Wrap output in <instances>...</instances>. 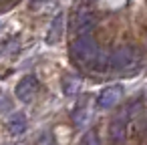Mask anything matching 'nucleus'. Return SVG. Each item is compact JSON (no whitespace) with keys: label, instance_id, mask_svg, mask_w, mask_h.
I'll list each match as a JSON object with an SVG mask.
<instances>
[{"label":"nucleus","instance_id":"obj_12","mask_svg":"<svg viewBox=\"0 0 147 145\" xmlns=\"http://www.w3.org/2000/svg\"><path fill=\"white\" fill-rule=\"evenodd\" d=\"M42 4H47V0H30V8H32V10L40 8Z\"/></svg>","mask_w":147,"mask_h":145},{"label":"nucleus","instance_id":"obj_6","mask_svg":"<svg viewBox=\"0 0 147 145\" xmlns=\"http://www.w3.org/2000/svg\"><path fill=\"white\" fill-rule=\"evenodd\" d=\"M93 28H95V16H93L89 10H81V12L75 16V36L91 34Z\"/></svg>","mask_w":147,"mask_h":145},{"label":"nucleus","instance_id":"obj_4","mask_svg":"<svg viewBox=\"0 0 147 145\" xmlns=\"http://www.w3.org/2000/svg\"><path fill=\"white\" fill-rule=\"evenodd\" d=\"M119 101H123V87L121 85H111V87H107L99 93L97 107L99 109H111V107L119 105Z\"/></svg>","mask_w":147,"mask_h":145},{"label":"nucleus","instance_id":"obj_1","mask_svg":"<svg viewBox=\"0 0 147 145\" xmlns=\"http://www.w3.org/2000/svg\"><path fill=\"white\" fill-rule=\"evenodd\" d=\"M71 55L75 61L89 65L93 69H109V59L111 53H105L91 34H81L75 36V40L71 42Z\"/></svg>","mask_w":147,"mask_h":145},{"label":"nucleus","instance_id":"obj_2","mask_svg":"<svg viewBox=\"0 0 147 145\" xmlns=\"http://www.w3.org/2000/svg\"><path fill=\"white\" fill-rule=\"evenodd\" d=\"M38 89H40L38 79H36L34 75H26V77H22V79L18 81V85H16V97H18V101H22V103H30V101L36 97Z\"/></svg>","mask_w":147,"mask_h":145},{"label":"nucleus","instance_id":"obj_8","mask_svg":"<svg viewBox=\"0 0 147 145\" xmlns=\"http://www.w3.org/2000/svg\"><path fill=\"white\" fill-rule=\"evenodd\" d=\"M63 32V14H59L55 20H53V26L49 30V42H57L59 34Z\"/></svg>","mask_w":147,"mask_h":145},{"label":"nucleus","instance_id":"obj_10","mask_svg":"<svg viewBox=\"0 0 147 145\" xmlns=\"http://www.w3.org/2000/svg\"><path fill=\"white\" fill-rule=\"evenodd\" d=\"M2 51H4V55H16V53L20 51V42L12 38V40H8V42L4 45V49H2Z\"/></svg>","mask_w":147,"mask_h":145},{"label":"nucleus","instance_id":"obj_11","mask_svg":"<svg viewBox=\"0 0 147 145\" xmlns=\"http://www.w3.org/2000/svg\"><path fill=\"white\" fill-rule=\"evenodd\" d=\"M83 145H99L97 133H95V131H89V133L83 137Z\"/></svg>","mask_w":147,"mask_h":145},{"label":"nucleus","instance_id":"obj_5","mask_svg":"<svg viewBox=\"0 0 147 145\" xmlns=\"http://www.w3.org/2000/svg\"><path fill=\"white\" fill-rule=\"evenodd\" d=\"M109 141L111 145H125L127 141V121L125 115H117L111 123H109Z\"/></svg>","mask_w":147,"mask_h":145},{"label":"nucleus","instance_id":"obj_9","mask_svg":"<svg viewBox=\"0 0 147 145\" xmlns=\"http://www.w3.org/2000/svg\"><path fill=\"white\" fill-rule=\"evenodd\" d=\"M63 91H65L67 95H73V93H77V91H79V85H77V81H75V79H71V77H65V81H63Z\"/></svg>","mask_w":147,"mask_h":145},{"label":"nucleus","instance_id":"obj_7","mask_svg":"<svg viewBox=\"0 0 147 145\" xmlns=\"http://www.w3.org/2000/svg\"><path fill=\"white\" fill-rule=\"evenodd\" d=\"M8 131L12 135H20L26 131V117L22 113H14L10 119H8Z\"/></svg>","mask_w":147,"mask_h":145},{"label":"nucleus","instance_id":"obj_3","mask_svg":"<svg viewBox=\"0 0 147 145\" xmlns=\"http://www.w3.org/2000/svg\"><path fill=\"white\" fill-rule=\"evenodd\" d=\"M135 59H137V53L133 47H121V49L111 53L109 69H127L129 65L135 63Z\"/></svg>","mask_w":147,"mask_h":145},{"label":"nucleus","instance_id":"obj_13","mask_svg":"<svg viewBox=\"0 0 147 145\" xmlns=\"http://www.w3.org/2000/svg\"><path fill=\"white\" fill-rule=\"evenodd\" d=\"M47 145H53V143H51V141H49V143H47Z\"/></svg>","mask_w":147,"mask_h":145}]
</instances>
